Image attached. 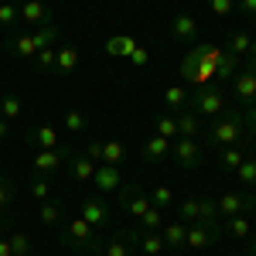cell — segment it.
Segmentation results:
<instances>
[{"mask_svg":"<svg viewBox=\"0 0 256 256\" xmlns=\"http://www.w3.org/2000/svg\"><path fill=\"white\" fill-rule=\"evenodd\" d=\"M184 226H192V222H202V198H184V202H174V208H171Z\"/></svg>","mask_w":256,"mask_h":256,"instance_id":"cell-28","label":"cell"},{"mask_svg":"<svg viewBox=\"0 0 256 256\" xmlns=\"http://www.w3.org/2000/svg\"><path fill=\"white\" fill-rule=\"evenodd\" d=\"M154 130H158V137L174 140L178 137V116H174V113H160L158 123H154Z\"/></svg>","mask_w":256,"mask_h":256,"instance_id":"cell-36","label":"cell"},{"mask_svg":"<svg viewBox=\"0 0 256 256\" xmlns=\"http://www.w3.org/2000/svg\"><path fill=\"white\" fill-rule=\"evenodd\" d=\"M123 160H126V144L123 140H102V164L120 168Z\"/></svg>","mask_w":256,"mask_h":256,"instance_id":"cell-29","label":"cell"},{"mask_svg":"<svg viewBox=\"0 0 256 256\" xmlns=\"http://www.w3.org/2000/svg\"><path fill=\"white\" fill-rule=\"evenodd\" d=\"M236 178H239V184H246L250 192L256 188V158H253V154H250V158L236 168Z\"/></svg>","mask_w":256,"mask_h":256,"instance_id":"cell-35","label":"cell"},{"mask_svg":"<svg viewBox=\"0 0 256 256\" xmlns=\"http://www.w3.org/2000/svg\"><path fill=\"white\" fill-rule=\"evenodd\" d=\"M160 236H164V246H168V250H184V236H188V226H184L181 218H174V222H164Z\"/></svg>","mask_w":256,"mask_h":256,"instance_id":"cell-24","label":"cell"},{"mask_svg":"<svg viewBox=\"0 0 256 256\" xmlns=\"http://www.w3.org/2000/svg\"><path fill=\"white\" fill-rule=\"evenodd\" d=\"M7 55L18 62H31L34 55H38V41H34V31H24V34H10L7 38Z\"/></svg>","mask_w":256,"mask_h":256,"instance_id":"cell-13","label":"cell"},{"mask_svg":"<svg viewBox=\"0 0 256 256\" xmlns=\"http://www.w3.org/2000/svg\"><path fill=\"white\" fill-rule=\"evenodd\" d=\"M65 168H68V181H76V184H89L99 164L92 158H86L82 150H72V154H68V160H65Z\"/></svg>","mask_w":256,"mask_h":256,"instance_id":"cell-12","label":"cell"},{"mask_svg":"<svg viewBox=\"0 0 256 256\" xmlns=\"http://www.w3.org/2000/svg\"><path fill=\"white\" fill-rule=\"evenodd\" d=\"M7 137H10V123L0 116V140H7Z\"/></svg>","mask_w":256,"mask_h":256,"instance_id":"cell-51","label":"cell"},{"mask_svg":"<svg viewBox=\"0 0 256 256\" xmlns=\"http://www.w3.org/2000/svg\"><path fill=\"white\" fill-rule=\"evenodd\" d=\"M218 205V218H236V216H250L256 208L253 192H222L216 198Z\"/></svg>","mask_w":256,"mask_h":256,"instance_id":"cell-7","label":"cell"},{"mask_svg":"<svg viewBox=\"0 0 256 256\" xmlns=\"http://www.w3.org/2000/svg\"><path fill=\"white\" fill-rule=\"evenodd\" d=\"M236 7L246 20H256V0H236Z\"/></svg>","mask_w":256,"mask_h":256,"instance_id":"cell-47","label":"cell"},{"mask_svg":"<svg viewBox=\"0 0 256 256\" xmlns=\"http://www.w3.org/2000/svg\"><path fill=\"white\" fill-rule=\"evenodd\" d=\"M253 198H256V188H253Z\"/></svg>","mask_w":256,"mask_h":256,"instance_id":"cell-56","label":"cell"},{"mask_svg":"<svg viewBox=\"0 0 256 256\" xmlns=\"http://www.w3.org/2000/svg\"><path fill=\"white\" fill-rule=\"evenodd\" d=\"M192 110H195L202 120H212L218 116L222 110H229V96H226V89L212 82V86H202V89H192Z\"/></svg>","mask_w":256,"mask_h":256,"instance_id":"cell-3","label":"cell"},{"mask_svg":"<svg viewBox=\"0 0 256 256\" xmlns=\"http://www.w3.org/2000/svg\"><path fill=\"white\" fill-rule=\"evenodd\" d=\"M171 38L178 44H195L198 41V24L192 14H174L171 18Z\"/></svg>","mask_w":256,"mask_h":256,"instance_id":"cell-16","label":"cell"},{"mask_svg":"<svg viewBox=\"0 0 256 256\" xmlns=\"http://www.w3.org/2000/svg\"><path fill=\"white\" fill-rule=\"evenodd\" d=\"M218 239H222V226L218 222H192L188 236H184V250L202 253V250H212Z\"/></svg>","mask_w":256,"mask_h":256,"instance_id":"cell-6","label":"cell"},{"mask_svg":"<svg viewBox=\"0 0 256 256\" xmlns=\"http://www.w3.org/2000/svg\"><path fill=\"white\" fill-rule=\"evenodd\" d=\"M4 222H7V216H4V208H0V226H4Z\"/></svg>","mask_w":256,"mask_h":256,"instance_id":"cell-55","label":"cell"},{"mask_svg":"<svg viewBox=\"0 0 256 256\" xmlns=\"http://www.w3.org/2000/svg\"><path fill=\"white\" fill-rule=\"evenodd\" d=\"M134 48H137V41L126 38V34H116V38L106 41V55H113V58H120V55H126V58H130V52H134Z\"/></svg>","mask_w":256,"mask_h":256,"instance_id":"cell-33","label":"cell"},{"mask_svg":"<svg viewBox=\"0 0 256 256\" xmlns=\"http://www.w3.org/2000/svg\"><path fill=\"white\" fill-rule=\"evenodd\" d=\"M147 198H150V205L160 208V212H171V208H174V192H171L168 184H154V188L147 192Z\"/></svg>","mask_w":256,"mask_h":256,"instance_id":"cell-30","label":"cell"},{"mask_svg":"<svg viewBox=\"0 0 256 256\" xmlns=\"http://www.w3.org/2000/svg\"><path fill=\"white\" fill-rule=\"evenodd\" d=\"M242 242H246V253H250V256H256V232H253L250 239H242Z\"/></svg>","mask_w":256,"mask_h":256,"instance_id":"cell-52","label":"cell"},{"mask_svg":"<svg viewBox=\"0 0 256 256\" xmlns=\"http://www.w3.org/2000/svg\"><path fill=\"white\" fill-rule=\"evenodd\" d=\"M134 239H137V250L144 256H160L164 253V250H168V246H164V236H160V232H150V229H134Z\"/></svg>","mask_w":256,"mask_h":256,"instance_id":"cell-20","label":"cell"},{"mask_svg":"<svg viewBox=\"0 0 256 256\" xmlns=\"http://www.w3.org/2000/svg\"><path fill=\"white\" fill-rule=\"evenodd\" d=\"M82 218L89 222V226H96L99 232H106L110 229V218H113V212H110V202L102 195H92L82 202Z\"/></svg>","mask_w":256,"mask_h":256,"instance_id":"cell-9","label":"cell"},{"mask_svg":"<svg viewBox=\"0 0 256 256\" xmlns=\"http://www.w3.org/2000/svg\"><path fill=\"white\" fill-rule=\"evenodd\" d=\"M137 226H140V229H150V232H160V229H164V212L150 205V208L137 218Z\"/></svg>","mask_w":256,"mask_h":256,"instance_id":"cell-37","label":"cell"},{"mask_svg":"<svg viewBox=\"0 0 256 256\" xmlns=\"http://www.w3.org/2000/svg\"><path fill=\"white\" fill-rule=\"evenodd\" d=\"M250 137V123H246V113L242 110H222L218 116H212V123L205 126V147L208 150H222L229 144H239V140Z\"/></svg>","mask_w":256,"mask_h":256,"instance_id":"cell-1","label":"cell"},{"mask_svg":"<svg viewBox=\"0 0 256 256\" xmlns=\"http://www.w3.org/2000/svg\"><path fill=\"white\" fill-rule=\"evenodd\" d=\"M205 7L216 14V18H229L236 10V0H205Z\"/></svg>","mask_w":256,"mask_h":256,"instance_id":"cell-43","label":"cell"},{"mask_svg":"<svg viewBox=\"0 0 256 256\" xmlns=\"http://www.w3.org/2000/svg\"><path fill=\"white\" fill-rule=\"evenodd\" d=\"M65 130H72V134H82V130H89V116L82 113V110H65Z\"/></svg>","mask_w":256,"mask_h":256,"instance_id":"cell-38","label":"cell"},{"mask_svg":"<svg viewBox=\"0 0 256 256\" xmlns=\"http://www.w3.org/2000/svg\"><path fill=\"white\" fill-rule=\"evenodd\" d=\"M164 158H171V140H164V137H154L144 144V150H140V160L144 164H160Z\"/></svg>","mask_w":256,"mask_h":256,"instance_id":"cell-22","label":"cell"},{"mask_svg":"<svg viewBox=\"0 0 256 256\" xmlns=\"http://www.w3.org/2000/svg\"><path fill=\"white\" fill-rule=\"evenodd\" d=\"M7 239H10V253L14 256H31L34 253V242H31L28 232H14V236H7Z\"/></svg>","mask_w":256,"mask_h":256,"instance_id":"cell-39","label":"cell"},{"mask_svg":"<svg viewBox=\"0 0 256 256\" xmlns=\"http://www.w3.org/2000/svg\"><path fill=\"white\" fill-rule=\"evenodd\" d=\"M0 256H14V253H10V239H7V236H0Z\"/></svg>","mask_w":256,"mask_h":256,"instance_id":"cell-50","label":"cell"},{"mask_svg":"<svg viewBox=\"0 0 256 256\" xmlns=\"http://www.w3.org/2000/svg\"><path fill=\"white\" fill-rule=\"evenodd\" d=\"M116 195H120V208H123V212H130V216H137V218L150 208L147 188H144V184H137V181H134V184H120Z\"/></svg>","mask_w":256,"mask_h":256,"instance_id":"cell-8","label":"cell"},{"mask_svg":"<svg viewBox=\"0 0 256 256\" xmlns=\"http://www.w3.org/2000/svg\"><path fill=\"white\" fill-rule=\"evenodd\" d=\"M242 113H246V123H250V134H256V102H246Z\"/></svg>","mask_w":256,"mask_h":256,"instance_id":"cell-49","label":"cell"},{"mask_svg":"<svg viewBox=\"0 0 256 256\" xmlns=\"http://www.w3.org/2000/svg\"><path fill=\"white\" fill-rule=\"evenodd\" d=\"M250 44H253V34L239 28V31H229V38H226L222 48H226L229 55H236V58H246V55H250Z\"/></svg>","mask_w":256,"mask_h":256,"instance_id":"cell-25","label":"cell"},{"mask_svg":"<svg viewBox=\"0 0 256 256\" xmlns=\"http://www.w3.org/2000/svg\"><path fill=\"white\" fill-rule=\"evenodd\" d=\"M18 20H20L18 0H4V4H0V28H4V31H14Z\"/></svg>","mask_w":256,"mask_h":256,"instance_id":"cell-34","label":"cell"},{"mask_svg":"<svg viewBox=\"0 0 256 256\" xmlns=\"http://www.w3.org/2000/svg\"><path fill=\"white\" fill-rule=\"evenodd\" d=\"M82 154H86V158H92L96 160V164H102V140H89V144H86V150H82Z\"/></svg>","mask_w":256,"mask_h":256,"instance_id":"cell-46","label":"cell"},{"mask_svg":"<svg viewBox=\"0 0 256 256\" xmlns=\"http://www.w3.org/2000/svg\"><path fill=\"white\" fill-rule=\"evenodd\" d=\"M62 246L72 250V253H92V250L106 246V232H99L96 226H89L82 216H76V218H68L65 229H62Z\"/></svg>","mask_w":256,"mask_h":256,"instance_id":"cell-2","label":"cell"},{"mask_svg":"<svg viewBox=\"0 0 256 256\" xmlns=\"http://www.w3.org/2000/svg\"><path fill=\"white\" fill-rule=\"evenodd\" d=\"M246 158H250V140L229 144V147H222V150H218V168H222L226 174H236V168H239Z\"/></svg>","mask_w":256,"mask_h":256,"instance_id":"cell-14","label":"cell"},{"mask_svg":"<svg viewBox=\"0 0 256 256\" xmlns=\"http://www.w3.org/2000/svg\"><path fill=\"white\" fill-rule=\"evenodd\" d=\"M174 116H178V137H198V134H205V120L198 116L192 106L174 113Z\"/></svg>","mask_w":256,"mask_h":256,"instance_id":"cell-23","label":"cell"},{"mask_svg":"<svg viewBox=\"0 0 256 256\" xmlns=\"http://www.w3.org/2000/svg\"><path fill=\"white\" fill-rule=\"evenodd\" d=\"M55 68H58L62 76H72L79 68V48L76 44H62L58 52H55Z\"/></svg>","mask_w":256,"mask_h":256,"instance_id":"cell-27","label":"cell"},{"mask_svg":"<svg viewBox=\"0 0 256 256\" xmlns=\"http://www.w3.org/2000/svg\"><path fill=\"white\" fill-rule=\"evenodd\" d=\"M18 198V184H14V178H0V208H7L10 202Z\"/></svg>","mask_w":256,"mask_h":256,"instance_id":"cell-42","label":"cell"},{"mask_svg":"<svg viewBox=\"0 0 256 256\" xmlns=\"http://www.w3.org/2000/svg\"><path fill=\"white\" fill-rule=\"evenodd\" d=\"M20 110H24V106H20L18 96H4L0 99V116L7 120V123H14V120L20 116Z\"/></svg>","mask_w":256,"mask_h":256,"instance_id":"cell-40","label":"cell"},{"mask_svg":"<svg viewBox=\"0 0 256 256\" xmlns=\"http://www.w3.org/2000/svg\"><path fill=\"white\" fill-rule=\"evenodd\" d=\"M55 52H58V48H41L38 55H34V68H55Z\"/></svg>","mask_w":256,"mask_h":256,"instance_id":"cell-44","label":"cell"},{"mask_svg":"<svg viewBox=\"0 0 256 256\" xmlns=\"http://www.w3.org/2000/svg\"><path fill=\"white\" fill-rule=\"evenodd\" d=\"M31 198H38V202L52 198V178L48 174H38L34 181H31Z\"/></svg>","mask_w":256,"mask_h":256,"instance_id":"cell-41","label":"cell"},{"mask_svg":"<svg viewBox=\"0 0 256 256\" xmlns=\"http://www.w3.org/2000/svg\"><path fill=\"white\" fill-rule=\"evenodd\" d=\"M28 144L38 147V150H52V147H58V130H55L52 123H38V126H31Z\"/></svg>","mask_w":256,"mask_h":256,"instance_id":"cell-21","label":"cell"},{"mask_svg":"<svg viewBox=\"0 0 256 256\" xmlns=\"http://www.w3.org/2000/svg\"><path fill=\"white\" fill-rule=\"evenodd\" d=\"M134 246H137V239H134V229H120L113 239L106 236V246H102V253H106V256H134Z\"/></svg>","mask_w":256,"mask_h":256,"instance_id":"cell-18","label":"cell"},{"mask_svg":"<svg viewBox=\"0 0 256 256\" xmlns=\"http://www.w3.org/2000/svg\"><path fill=\"white\" fill-rule=\"evenodd\" d=\"M18 10H20V20L34 31L41 24H52L55 14H52V7L44 4V0H18Z\"/></svg>","mask_w":256,"mask_h":256,"instance_id":"cell-11","label":"cell"},{"mask_svg":"<svg viewBox=\"0 0 256 256\" xmlns=\"http://www.w3.org/2000/svg\"><path fill=\"white\" fill-rule=\"evenodd\" d=\"M188 106H192V89H188L184 82L164 89V113H181V110H188Z\"/></svg>","mask_w":256,"mask_h":256,"instance_id":"cell-17","label":"cell"},{"mask_svg":"<svg viewBox=\"0 0 256 256\" xmlns=\"http://www.w3.org/2000/svg\"><path fill=\"white\" fill-rule=\"evenodd\" d=\"M171 158L181 171H198L205 164V150L195 144V137H174L171 140Z\"/></svg>","mask_w":256,"mask_h":256,"instance_id":"cell-5","label":"cell"},{"mask_svg":"<svg viewBox=\"0 0 256 256\" xmlns=\"http://www.w3.org/2000/svg\"><path fill=\"white\" fill-rule=\"evenodd\" d=\"M120 184H123L120 168H113V164H99V168H96V174H92V188H96L99 195H113V192H120Z\"/></svg>","mask_w":256,"mask_h":256,"instance_id":"cell-15","label":"cell"},{"mask_svg":"<svg viewBox=\"0 0 256 256\" xmlns=\"http://www.w3.org/2000/svg\"><path fill=\"white\" fill-rule=\"evenodd\" d=\"M202 222H218V205H216V198H202Z\"/></svg>","mask_w":256,"mask_h":256,"instance_id":"cell-45","label":"cell"},{"mask_svg":"<svg viewBox=\"0 0 256 256\" xmlns=\"http://www.w3.org/2000/svg\"><path fill=\"white\" fill-rule=\"evenodd\" d=\"M62 38L58 24L52 20V24H41V28H34V41H38V52L41 48H55V41Z\"/></svg>","mask_w":256,"mask_h":256,"instance_id":"cell-32","label":"cell"},{"mask_svg":"<svg viewBox=\"0 0 256 256\" xmlns=\"http://www.w3.org/2000/svg\"><path fill=\"white\" fill-rule=\"evenodd\" d=\"M232 96L246 106V102H256V72H246L239 68L236 79H232Z\"/></svg>","mask_w":256,"mask_h":256,"instance_id":"cell-19","label":"cell"},{"mask_svg":"<svg viewBox=\"0 0 256 256\" xmlns=\"http://www.w3.org/2000/svg\"><path fill=\"white\" fill-rule=\"evenodd\" d=\"M82 256H106L102 250H92V253H82Z\"/></svg>","mask_w":256,"mask_h":256,"instance_id":"cell-54","label":"cell"},{"mask_svg":"<svg viewBox=\"0 0 256 256\" xmlns=\"http://www.w3.org/2000/svg\"><path fill=\"white\" fill-rule=\"evenodd\" d=\"M222 232H229L232 239H250L256 229H253V222H250V216H236V218H226Z\"/></svg>","mask_w":256,"mask_h":256,"instance_id":"cell-31","label":"cell"},{"mask_svg":"<svg viewBox=\"0 0 256 256\" xmlns=\"http://www.w3.org/2000/svg\"><path fill=\"white\" fill-rule=\"evenodd\" d=\"M178 76H181V82L188 86V89H202V86H212L216 79V68L208 65V62H202L195 55V52H188L184 58H181V65H178Z\"/></svg>","mask_w":256,"mask_h":256,"instance_id":"cell-4","label":"cell"},{"mask_svg":"<svg viewBox=\"0 0 256 256\" xmlns=\"http://www.w3.org/2000/svg\"><path fill=\"white\" fill-rule=\"evenodd\" d=\"M68 154H72V147H65V144L52 147V150H38V154H34V171H38V174L55 178V171H58V168H65Z\"/></svg>","mask_w":256,"mask_h":256,"instance_id":"cell-10","label":"cell"},{"mask_svg":"<svg viewBox=\"0 0 256 256\" xmlns=\"http://www.w3.org/2000/svg\"><path fill=\"white\" fill-rule=\"evenodd\" d=\"M130 62H134V65H137V68H144V65H147V62H150V52H147V48H134V52H130Z\"/></svg>","mask_w":256,"mask_h":256,"instance_id":"cell-48","label":"cell"},{"mask_svg":"<svg viewBox=\"0 0 256 256\" xmlns=\"http://www.w3.org/2000/svg\"><path fill=\"white\" fill-rule=\"evenodd\" d=\"M38 218H41V226H58L65 218V202L62 198H44L38 208Z\"/></svg>","mask_w":256,"mask_h":256,"instance_id":"cell-26","label":"cell"},{"mask_svg":"<svg viewBox=\"0 0 256 256\" xmlns=\"http://www.w3.org/2000/svg\"><path fill=\"white\" fill-rule=\"evenodd\" d=\"M246 140L253 144V150H250V154H253V158H256V134H250V137H246Z\"/></svg>","mask_w":256,"mask_h":256,"instance_id":"cell-53","label":"cell"}]
</instances>
